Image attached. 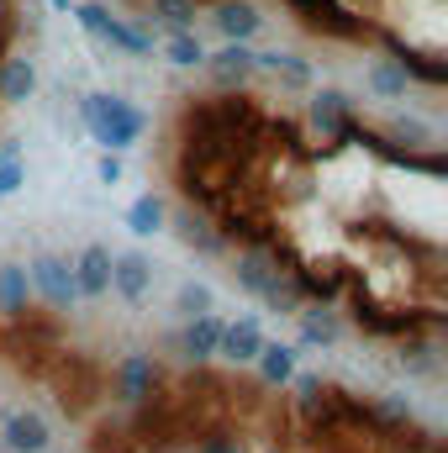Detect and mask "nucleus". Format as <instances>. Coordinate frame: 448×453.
<instances>
[{"mask_svg": "<svg viewBox=\"0 0 448 453\" xmlns=\"http://www.w3.org/2000/svg\"><path fill=\"white\" fill-rule=\"evenodd\" d=\"M264 453H290V449H280V443H274V449H264Z\"/></svg>", "mask_w": 448, "mask_h": 453, "instance_id": "obj_25", "label": "nucleus"}, {"mask_svg": "<svg viewBox=\"0 0 448 453\" xmlns=\"http://www.w3.org/2000/svg\"><path fill=\"white\" fill-rule=\"evenodd\" d=\"M190 453H248V449H243L237 433H206V438H196V449Z\"/></svg>", "mask_w": 448, "mask_h": 453, "instance_id": "obj_21", "label": "nucleus"}, {"mask_svg": "<svg viewBox=\"0 0 448 453\" xmlns=\"http://www.w3.org/2000/svg\"><path fill=\"white\" fill-rule=\"evenodd\" d=\"M112 390H116V401H127V406H153V395H158V364L148 353L121 358L112 369Z\"/></svg>", "mask_w": 448, "mask_h": 453, "instance_id": "obj_4", "label": "nucleus"}, {"mask_svg": "<svg viewBox=\"0 0 448 453\" xmlns=\"http://www.w3.org/2000/svg\"><path fill=\"white\" fill-rule=\"evenodd\" d=\"M80 116H85V127H90V137L101 148H132L148 132V116L137 111L132 101H121V96H85Z\"/></svg>", "mask_w": 448, "mask_h": 453, "instance_id": "obj_1", "label": "nucleus"}, {"mask_svg": "<svg viewBox=\"0 0 448 453\" xmlns=\"http://www.w3.org/2000/svg\"><path fill=\"white\" fill-rule=\"evenodd\" d=\"M74 16H80V27H90L96 37H106L112 48H121V53H153V37H148V32H137V27H127L121 16L106 11V5H80Z\"/></svg>", "mask_w": 448, "mask_h": 453, "instance_id": "obj_6", "label": "nucleus"}, {"mask_svg": "<svg viewBox=\"0 0 448 453\" xmlns=\"http://www.w3.org/2000/svg\"><path fill=\"white\" fill-rule=\"evenodd\" d=\"M96 174H101V180H106V185H116V180H121V164H116L112 153H106V158H101V169H96Z\"/></svg>", "mask_w": 448, "mask_h": 453, "instance_id": "obj_24", "label": "nucleus"}, {"mask_svg": "<svg viewBox=\"0 0 448 453\" xmlns=\"http://www.w3.org/2000/svg\"><path fill=\"white\" fill-rule=\"evenodd\" d=\"M180 306H185L190 317H206V311H212V290H206V285H190V280H185V285H180Z\"/></svg>", "mask_w": 448, "mask_h": 453, "instance_id": "obj_22", "label": "nucleus"}, {"mask_svg": "<svg viewBox=\"0 0 448 453\" xmlns=\"http://www.w3.org/2000/svg\"><path fill=\"white\" fill-rule=\"evenodd\" d=\"M127 222H132V232H143V237L158 232V226H164V201H158V196H137L132 211H127Z\"/></svg>", "mask_w": 448, "mask_h": 453, "instance_id": "obj_20", "label": "nucleus"}, {"mask_svg": "<svg viewBox=\"0 0 448 453\" xmlns=\"http://www.w3.org/2000/svg\"><path fill=\"white\" fill-rule=\"evenodd\" d=\"M301 333H306V342H328V348L343 338L337 317L333 311H322V306H306V311H301Z\"/></svg>", "mask_w": 448, "mask_h": 453, "instance_id": "obj_18", "label": "nucleus"}, {"mask_svg": "<svg viewBox=\"0 0 448 453\" xmlns=\"http://www.w3.org/2000/svg\"><path fill=\"white\" fill-rule=\"evenodd\" d=\"M27 301H32L27 264H0V317L21 322V317H27Z\"/></svg>", "mask_w": 448, "mask_h": 453, "instance_id": "obj_14", "label": "nucleus"}, {"mask_svg": "<svg viewBox=\"0 0 448 453\" xmlns=\"http://www.w3.org/2000/svg\"><path fill=\"white\" fill-rule=\"evenodd\" d=\"M169 64H180V69H201L206 64V42L196 37V32H180V37H169Z\"/></svg>", "mask_w": 448, "mask_h": 453, "instance_id": "obj_19", "label": "nucleus"}, {"mask_svg": "<svg viewBox=\"0 0 448 453\" xmlns=\"http://www.w3.org/2000/svg\"><path fill=\"white\" fill-rule=\"evenodd\" d=\"M217 342H222V317L206 311V317H190V322H185L180 353H185L190 364H206V358H217Z\"/></svg>", "mask_w": 448, "mask_h": 453, "instance_id": "obj_11", "label": "nucleus"}, {"mask_svg": "<svg viewBox=\"0 0 448 453\" xmlns=\"http://www.w3.org/2000/svg\"><path fill=\"white\" fill-rule=\"evenodd\" d=\"M21 180H27V169H21V164H0V201H5V196H16V190H21Z\"/></svg>", "mask_w": 448, "mask_h": 453, "instance_id": "obj_23", "label": "nucleus"}, {"mask_svg": "<svg viewBox=\"0 0 448 453\" xmlns=\"http://www.w3.org/2000/svg\"><path fill=\"white\" fill-rule=\"evenodd\" d=\"M201 69L217 80V90H243V85H253V74H259V48L222 42L217 53H206V64H201Z\"/></svg>", "mask_w": 448, "mask_h": 453, "instance_id": "obj_5", "label": "nucleus"}, {"mask_svg": "<svg viewBox=\"0 0 448 453\" xmlns=\"http://www.w3.org/2000/svg\"><path fill=\"white\" fill-rule=\"evenodd\" d=\"M259 74L280 80L285 90H306V85H312V64L296 58V53H259Z\"/></svg>", "mask_w": 448, "mask_h": 453, "instance_id": "obj_15", "label": "nucleus"}, {"mask_svg": "<svg viewBox=\"0 0 448 453\" xmlns=\"http://www.w3.org/2000/svg\"><path fill=\"white\" fill-rule=\"evenodd\" d=\"M69 274H74L80 301H101V296H112V248L90 242L80 258H69Z\"/></svg>", "mask_w": 448, "mask_h": 453, "instance_id": "obj_7", "label": "nucleus"}, {"mask_svg": "<svg viewBox=\"0 0 448 453\" xmlns=\"http://www.w3.org/2000/svg\"><path fill=\"white\" fill-rule=\"evenodd\" d=\"M148 280H153V269H148L143 253H112V290L121 301H143Z\"/></svg>", "mask_w": 448, "mask_h": 453, "instance_id": "obj_12", "label": "nucleus"}, {"mask_svg": "<svg viewBox=\"0 0 448 453\" xmlns=\"http://www.w3.org/2000/svg\"><path fill=\"white\" fill-rule=\"evenodd\" d=\"M196 11H201V0H148V16H153V21H164V27H169V37L196 32Z\"/></svg>", "mask_w": 448, "mask_h": 453, "instance_id": "obj_17", "label": "nucleus"}, {"mask_svg": "<svg viewBox=\"0 0 448 453\" xmlns=\"http://www.w3.org/2000/svg\"><path fill=\"white\" fill-rule=\"evenodd\" d=\"M0 453H53V427L42 411H5L0 417Z\"/></svg>", "mask_w": 448, "mask_h": 453, "instance_id": "obj_3", "label": "nucleus"}, {"mask_svg": "<svg viewBox=\"0 0 448 453\" xmlns=\"http://www.w3.org/2000/svg\"><path fill=\"white\" fill-rule=\"evenodd\" d=\"M212 21H217V32H222L227 42H237V48H253V37L264 32V16H259L253 0H222Z\"/></svg>", "mask_w": 448, "mask_h": 453, "instance_id": "obj_9", "label": "nucleus"}, {"mask_svg": "<svg viewBox=\"0 0 448 453\" xmlns=\"http://www.w3.org/2000/svg\"><path fill=\"white\" fill-rule=\"evenodd\" d=\"M369 90H375L380 101L406 96V64H401V58H369Z\"/></svg>", "mask_w": 448, "mask_h": 453, "instance_id": "obj_16", "label": "nucleus"}, {"mask_svg": "<svg viewBox=\"0 0 448 453\" xmlns=\"http://www.w3.org/2000/svg\"><path fill=\"white\" fill-rule=\"evenodd\" d=\"M253 369H259L264 390H285L296 380V342H264L259 358H253Z\"/></svg>", "mask_w": 448, "mask_h": 453, "instance_id": "obj_10", "label": "nucleus"}, {"mask_svg": "<svg viewBox=\"0 0 448 453\" xmlns=\"http://www.w3.org/2000/svg\"><path fill=\"white\" fill-rule=\"evenodd\" d=\"M264 342L269 338H264V322H259V317H232V322H222L217 358H227V364H253Z\"/></svg>", "mask_w": 448, "mask_h": 453, "instance_id": "obj_8", "label": "nucleus"}, {"mask_svg": "<svg viewBox=\"0 0 448 453\" xmlns=\"http://www.w3.org/2000/svg\"><path fill=\"white\" fill-rule=\"evenodd\" d=\"M27 285L42 296V306H48V311H69V306L80 301V290H74V274H69V258H58V253H42V258H32V269H27Z\"/></svg>", "mask_w": 448, "mask_h": 453, "instance_id": "obj_2", "label": "nucleus"}, {"mask_svg": "<svg viewBox=\"0 0 448 453\" xmlns=\"http://www.w3.org/2000/svg\"><path fill=\"white\" fill-rule=\"evenodd\" d=\"M32 90H37V69H32V58L5 53V58H0V106L32 101Z\"/></svg>", "mask_w": 448, "mask_h": 453, "instance_id": "obj_13", "label": "nucleus"}]
</instances>
